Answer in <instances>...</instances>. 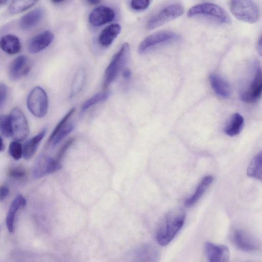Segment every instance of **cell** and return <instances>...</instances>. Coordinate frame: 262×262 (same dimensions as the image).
I'll list each match as a JSON object with an SVG mask.
<instances>
[{"label": "cell", "instance_id": "1", "mask_svg": "<svg viewBox=\"0 0 262 262\" xmlns=\"http://www.w3.org/2000/svg\"><path fill=\"white\" fill-rule=\"evenodd\" d=\"M185 219V213L182 208H177L169 211L158 229L156 235L158 243L165 246L170 243L183 227Z\"/></svg>", "mask_w": 262, "mask_h": 262}, {"label": "cell", "instance_id": "2", "mask_svg": "<svg viewBox=\"0 0 262 262\" xmlns=\"http://www.w3.org/2000/svg\"><path fill=\"white\" fill-rule=\"evenodd\" d=\"M261 69L258 63L255 62L251 75L241 90V98L247 103L256 101L261 96Z\"/></svg>", "mask_w": 262, "mask_h": 262}, {"label": "cell", "instance_id": "3", "mask_svg": "<svg viewBox=\"0 0 262 262\" xmlns=\"http://www.w3.org/2000/svg\"><path fill=\"white\" fill-rule=\"evenodd\" d=\"M230 8L231 13L239 20L254 23L259 18V9L252 1H231L230 2Z\"/></svg>", "mask_w": 262, "mask_h": 262}, {"label": "cell", "instance_id": "4", "mask_svg": "<svg viewBox=\"0 0 262 262\" xmlns=\"http://www.w3.org/2000/svg\"><path fill=\"white\" fill-rule=\"evenodd\" d=\"M130 48L127 42H124L114 55L104 73V88H106L116 78L120 70L126 63Z\"/></svg>", "mask_w": 262, "mask_h": 262}, {"label": "cell", "instance_id": "5", "mask_svg": "<svg viewBox=\"0 0 262 262\" xmlns=\"http://www.w3.org/2000/svg\"><path fill=\"white\" fill-rule=\"evenodd\" d=\"M187 15L189 17H210L224 24H228L231 21L229 16L223 8L216 4L208 2L202 3L192 7L188 11Z\"/></svg>", "mask_w": 262, "mask_h": 262}, {"label": "cell", "instance_id": "6", "mask_svg": "<svg viewBox=\"0 0 262 262\" xmlns=\"http://www.w3.org/2000/svg\"><path fill=\"white\" fill-rule=\"evenodd\" d=\"M230 238L233 245L243 251L255 252L261 249V244L258 239L246 229H234L231 232Z\"/></svg>", "mask_w": 262, "mask_h": 262}, {"label": "cell", "instance_id": "7", "mask_svg": "<svg viewBox=\"0 0 262 262\" xmlns=\"http://www.w3.org/2000/svg\"><path fill=\"white\" fill-rule=\"evenodd\" d=\"M184 13V7L180 4L169 5L151 16L147 21L146 28L152 30L180 16Z\"/></svg>", "mask_w": 262, "mask_h": 262}, {"label": "cell", "instance_id": "8", "mask_svg": "<svg viewBox=\"0 0 262 262\" xmlns=\"http://www.w3.org/2000/svg\"><path fill=\"white\" fill-rule=\"evenodd\" d=\"M27 105L30 112L34 116L43 117L48 110V99L46 92L41 87L34 88L28 95Z\"/></svg>", "mask_w": 262, "mask_h": 262}, {"label": "cell", "instance_id": "9", "mask_svg": "<svg viewBox=\"0 0 262 262\" xmlns=\"http://www.w3.org/2000/svg\"><path fill=\"white\" fill-rule=\"evenodd\" d=\"M10 117L11 136L15 141L24 140L29 134L27 120L22 111L18 107L13 108L9 115Z\"/></svg>", "mask_w": 262, "mask_h": 262}, {"label": "cell", "instance_id": "10", "mask_svg": "<svg viewBox=\"0 0 262 262\" xmlns=\"http://www.w3.org/2000/svg\"><path fill=\"white\" fill-rule=\"evenodd\" d=\"M61 161L48 155H40L35 160L32 169L33 178H41L61 168Z\"/></svg>", "mask_w": 262, "mask_h": 262}, {"label": "cell", "instance_id": "11", "mask_svg": "<svg viewBox=\"0 0 262 262\" xmlns=\"http://www.w3.org/2000/svg\"><path fill=\"white\" fill-rule=\"evenodd\" d=\"M75 108H72L60 120L51 133L48 143L54 147L59 143L75 127L73 123H67L71 116L74 113Z\"/></svg>", "mask_w": 262, "mask_h": 262}, {"label": "cell", "instance_id": "12", "mask_svg": "<svg viewBox=\"0 0 262 262\" xmlns=\"http://www.w3.org/2000/svg\"><path fill=\"white\" fill-rule=\"evenodd\" d=\"M179 35L170 31L162 30L155 32L145 38L139 44L138 51L143 53L159 44L177 39Z\"/></svg>", "mask_w": 262, "mask_h": 262}, {"label": "cell", "instance_id": "13", "mask_svg": "<svg viewBox=\"0 0 262 262\" xmlns=\"http://www.w3.org/2000/svg\"><path fill=\"white\" fill-rule=\"evenodd\" d=\"M204 248L208 262H229L230 252L226 245L208 242Z\"/></svg>", "mask_w": 262, "mask_h": 262}, {"label": "cell", "instance_id": "14", "mask_svg": "<svg viewBox=\"0 0 262 262\" xmlns=\"http://www.w3.org/2000/svg\"><path fill=\"white\" fill-rule=\"evenodd\" d=\"M115 12L108 7L99 6L93 9L89 14V21L93 26L99 27L112 21Z\"/></svg>", "mask_w": 262, "mask_h": 262}, {"label": "cell", "instance_id": "15", "mask_svg": "<svg viewBox=\"0 0 262 262\" xmlns=\"http://www.w3.org/2000/svg\"><path fill=\"white\" fill-rule=\"evenodd\" d=\"M54 36L50 31H45L31 39L28 43V50L31 53H38L48 47L53 41Z\"/></svg>", "mask_w": 262, "mask_h": 262}, {"label": "cell", "instance_id": "16", "mask_svg": "<svg viewBox=\"0 0 262 262\" xmlns=\"http://www.w3.org/2000/svg\"><path fill=\"white\" fill-rule=\"evenodd\" d=\"M29 66L27 57L20 55L15 58L10 64L8 75L10 79L17 80L29 72Z\"/></svg>", "mask_w": 262, "mask_h": 262}, {"label": "cell", "instance_id": "17", "mask_svg": "<svg viewBox=\"0 0 262 262\" xmlns=\"http://www.w3.org/2000/svg\"><path fill=\"white\" fill-rule=\"evenodd\" d=\"M26 203L25 198L21 194L17 195L11 202L6 219L7 228L9 232H14L16 214L20 209L26 206Z\"/></svg>", "mask_w": 262, "mask_h": 262}, {"label": "cell", "instance_id": "18", "mask_svg": "<svg viewBox=\"0 0 262 262\" xmlns=\"http://www.w3.org/2000/svg\"><path fill=\"white\" fill-rule=\"evenodd\" d=\"M209 79L212 89L217 95L224 98L230 96L231 93L230 84L221 75L212 73Z\"/></svg>", "mask_w": 262, "mask_h": 262}, {"label": "cell", "instance_id": "19", "mask_svg": "<svg viewBox=\"0 0 262 262\" xmlns=\"http://www.w3.org/2000/svg\"><path fill=\"white\" fill-rule=\"evenodd\" d=\"M46 131V128H42L37 135L25 143L23 146V156L25 159L29 160L34 155Z\"/></svg>", "mask_w": 262, "mask_h": 262}, {"label": "cell", "instance_id": "20", "mask_svg": "<svg viewBox=\"0 0 262 262\" xmlns=\"http://www.w3.org/2000/svg\"><path fill=\"white\" fill-rule=\"evenodd\" d=\"M121 30V27L119 24H113L107 26L99 35V44L103 47H108L119 34Z\"/></svg>", "mask_w": 262, "mask_h": 262}, {"label": "cell", "instance_id": "21", "mask_svg": "<svg viewBox=\"0 0 262 262\" xmlns=\"http://www.w3.org/2000/svg\"><path fill=\"white\" fill-rule=\"evenodd\" d=\"M44 11L41 8L31 11L20 18V27L23 30H28L34 27L41 20Z\"/></svg>", "mask_w": 262, "mask_h": 262}, {"label": "cell", "instance_id": "22", "mask_svg": "<svg viewBox=\"0 0 262 262\" xmlns=\"http://www.w3.org/2000/svg\"><path fill=\"white\" fill-rule=\"evenodd\" d=\"M0 48L8 54L14 55L20 50L21 43L16 36L13 34H7L1 38Z\"/></svg>", "mask_w": 262, "mask_h": 262}, {"label": "cell", "instance_id": "23", "mask_svg": "<svg viewBox=\"0 0 262 262\" xmlns=\"http://www.w3.org/2000/svg\"><path fill=\"white\" fill-rule=\"evenodd\" d=\"M213 180V177L211 176L204 177L198 185L193 194L186 200L185 206L190 207L195 204L212 183Z\"/></svg>", "mask_w": 262, "mask_h": 262}, {"label": "cell", "instance_id": "24", "mask_svg": "<svg viewBox=\"0 0 262 262\" xmlns=\"http://www.w3.org/2000/svg\"><path fill=\"white\" fill-rule=\"evenodd\" d=\"M244 118L239 113L232 115L224 128V133L227 135L233 137L240 133L244 126Z\"/></svg>", "mask_w": 262, "mask_h": 262}, {"label": "cell", "instance_id": "25", "mask_svg": "<svg viewBox=\"0 0 262 262\" xmlns=\"http://www.w3.org/2000/svg\"><path fill=\"white\" fill-rule=\"evenodd\" d=\"M262 154H257L251 161L247 170V175L257 180H261L262 177Z\"/></svg>", "mask_w": 262, "mask_h": 262}, {"label": "cell", "instance_id": "26", "mask_svg": "<svg viewBox=\"0 0 262 262\" xmlns=\"http://www.w3.org/2000/svg\"><path fill=\"white\" fill-rule=\"evenodd\" d=\"M85 71L83 68H79L77 71L71 86L70 98L75 96L82 90L85 82Z\"/></svg>", "mask_w": 262, "mask_h": 262}, {"label": "cell", "instance_id": "27", "mask_svg": "<svg viewBox=\"0 0 262 262\" xmlns=\"http://www.w3.org/2000/svg\"><path fill=\"white\" fill-rule=\"evenodd\" d=\"M37 1L30 0H16L11 2L9 6V11L13 14L24 11L34 6Z\"/></svg>", "mask_w": 262, "mask_h": 262}, {"label": "cell", "instance_id": "28", "mask_svg": "<svg viewBox=\"0 0 262 262\" xmlns=\"http://www.w3.org/2000/svg\"><path fill=\"white\" fill-rule=\"evenodd\" d=\"M108 91H103L97 93L86 100L82 105L81 111L84 112L91 106L106 100L110 96Z\"/></svg>", "mask_w": 262, "mask_h": 262}, {"label": "cell", "instance_id": "29", "mask_svg": "<svg viewBox=\"0 0 262 262\" xmlns=\"http://www.w3.org/2000/svg\"><path fill=\"white\" fill-rule=\"evenodd\" d=\"M0 133L6 138L11 136V127L9 115H0Z\"/></svg>", "mask_w": 262, "mask_h": 262}, {"label": "cell", "instance_id": "30", "mask_svg": "<svg viewBox=\"0 0 262 262\" xmlns=\"http://www.w3.org/2000/svg\"><path fill=\"white\" fill-rule=\"evenodd\" d=\"M9 152L13 159L19 160L23 156V146L20 142L15 140L12 141L9 145Z\"/></svg>", "mask_w": 262, "mask_h": 262}, {"label": "cell", "instance_id": "31", "mask_svg": "<svg viewBox=\"0 0 262 262\" xmlns=\"http://www.w3.org/2000/svg\"><path fill=\"white\" fill-rule=\"evenodd\" d=\"M8 175L11 178L20 180L25 177L26 171L25 169L21 166H14L11 167L8 170Z\"/></svg>", "mask_w": 262, "mask_h": 262}, {"label": "cell", "instance_id": "32", "mask_svg": "<svg viewBox=\"0 0 262 262\" xmlns=\"http://www.w3.org/2000/svg\"><path fill=\"white\" fill-rule=\"evenodd\" d=\"M150 3V1L148 0H133L130 2V7L135 10H144L149 7Z\"/></svg>", "mask_w": 262, "mask_h": 262}, {"label": "cell", "instance_id": "33", "mask_svg": "<svg viewBox=\"0 0 262 262\" xmlns=\"http://www.w3.org/2000/svg\"><path fill=\"white\" fill-rule=\"evenodd\" d=\"M74 139L71 138L69 140H67L64 144L62 146L61 148L59 149L57 155L56 159L59 161H61V159L62 158V157L66 152L67 149L70 147V146L73 144V143L74 142Z\"/></svg>", "mask_w": 262, "mask_h": 262}, {"label": "cell", "instance_id": "34", "mask_svg": "<svg viewBox=\"0 0 262 262\" xmlns=\"http://www.w3.org/2000/svg\"><path fill=\"white\" fill-rule=\"evenodd\" d=\"M8 93V88L6 84H0V107L5 102Z\"/></svg>", "mask_w": 262, "mask_h": 262}, {"label": "cell", "instance_id": "35", "mask_svg": "<svg viewBox=\"0 0 262 262\" xmlns=\"http://www.w3.org/2000/svg\"><path fill=\"white\" fill-rule=\"evenodd\" d=\"M9 188L5 185L0 186V202L4 201L9 195Z\"/></svg>", "mask_w": 262, "mask_h": 262}, {"label": "cell", "instance_id": "36", "mask_svg": "<svg viewBox=\"0 0 262 262\" xmlns=\"http://www.w3.org/2000/svg\"><path fill=\"white\" fill-rule=\"evenodd\" d=\"M123 77L125 79H129L132 76V72L129 69H125L123 74Z\"/></svg>", "mask_w": 262, "mask_h": 262}, {"label": "cell", "instance_id": "37", "mask_svg": "<svg viewBox=\"0 0 262 262\" xmlns=\"http://www.w3.org/2000/svg\"><path fill=\"white\" fill-rule=\"evenodd\" d=\"M257 49L258 50V52L260 55L261 54V37H260L258 41L257 45Z\"/></svg>", "mask_w": 262, "mask_h": 262}, {"label": "cell", "instance_id": "38", "mask_svg": "<svg viewBox=\"0 0 262 262\" xmlns=\"http://www.w3.org/2000/svg\"><path fill=\"white\" fill-rule=\"evenodd\" d=\"M5 148V145L4 143L3 139L0 136V152L3 151Z\"/></svg>", "mask_w": 262, "mask_h": 262}, {"label": "cell", "instance_id": "39", "mask_svg": "<svg viewBox=\"0 0 262 262\" xmlns=\"http://www.w3.org/2000/svg\"><path fill=\"white\" fill-rule=\"evenodd\" d=\"M86 2L91 5H97L100 3V1L98 0H88Z\"/></svg>", "mask_w": 262, "mask_h": 262}, {"label": "cell", "instance_id": "40", "mask_svg": "<svg viewBox=\"0 0 262 262\" xmlns=\"http://www.w3.org/2000/svg\"><path fill=\"white\" fill-rule=\"evenodd\" d=\"M8 3V1L0 0V7L6 5Z\"/></svg>", "mask_w": 262, "mask_h": 262}, {"label": "cell", "instance_id": "41", "mask_svg": "<svg viewBox=\"0 0 262 262\" xmlns=\"http://www.w3.org/2000/svg\"><path fill=\"white\" fill-rule=\"evenodd\" d=\"M64 1L63 0H53L52 1V2L54 3H60L61 2H63Z\"/></svg>", "mask_w": 262, "mask_h": 262}, {"label": "cell", "instance_id": "42", "mask_svg": "<svg viewBox=\"0 0 262 262\" xmlns=\"http://www.w3.org/2000/svg\"><path fill=\"white\" fill-rule=\"evenodd\" d=\"M248 262H254V261H248Z\"/></svg>", "mask_w": 262, "mask_h": 262}, {"label": "cell", "instance_id": "43", "mask_svg": "<svg viewBox=\"0 0 262 262\" xmlns=\"http://www.w3.org/2000/svg\"><path fill=\"white\" fill-rule=\"evenodd\" d=\"M0 230H1V227H0Z\"/></svg>", "mask_w": 262, "mask_h": 262}]
</instances>
